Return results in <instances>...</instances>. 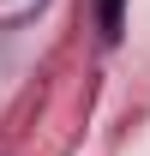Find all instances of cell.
Masks as SVG:
<instances>
[{"label": "cell", "mask_w": 150, "mask_h": 156, "mask_svg": "<svg viewBox=\"0 0 150 156\" xmlns=\"http://www.w3.org/2000/svg\"><path fill=\"white\" fill-rule=\"evenodd\" d=\"M102 30L120 36V0H102Z\"/></svg>", "instance_id": "6da1fadb"}]
</instances>
